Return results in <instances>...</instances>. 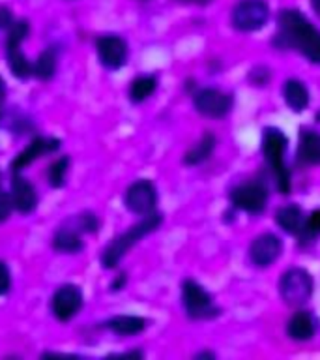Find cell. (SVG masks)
<instances>
[{"instance_id":"cell-1","label":"cell","mask_w":320,"mask_h":360,"mask_svg":"<svg viewBox=\"0 0 320 360\" xmlns=\"http://www.w3.org/2000/svg\"><path fill=\"white\" fill-rule=\"evenodd\" d=\"M274 44L279 49L298 51L309 62L320 66V30L309 19H305L302 11H281L277 15V34Z\"/></svg>"},{"instance_id":"cell-2","label":"cell","mask_w":320,"mask_h":360,"mask_svg":"<svg viewBox=\"0 0 320 360\" xmlns=\"http://www.w3.org/2000/svg\"><path fill=\"white\" fill-rule=\"evenodd\" d=\"M163 224V214L152 212L148 216H142L140 221L133 224L129 229H126L120 235L112 236L111 242L107 244L103 250H101L100 255V264L103 269L111 270L116 269L120 261H122L131 248H135L139 244L145 236L156 233Z\"/></svg>"},{"instance_id":"cell-3","label":"cell","mask_w":320,"mask_h":360,"mask_svg":"<svg viewBox=\"0 0 320 360\" xmlns=\"http://www.w3.org/2000/svg\"><path fill=\"white\" fill-rule=\"evenodd\" d=\"M100 229L101 219L98 218V214L92 210H83L58 224L51 238V246L56 253L77 255L84 250L83 235H95Z\"/></svg>"},{"instance_id":"cell-4","label":"cell","mask_w":320,"mask_h":360,"mask_svg":"<svg viewBox=\"0 0 320 360\" xmlns=\"http://www.w3.org/2000/svg\"><path fill=\"white\" fill-rule=\"evenodd\" d=\"M286 150H288V139L283 134V129L274 126L262 129L264 160L274 174L277 190L285 195L291 191V169L286 165Z\"/></svg>"},{"instance_id":"cell-5","label":"cell","mask_w":320,"mask_h":360,"mask_svg":"<svg viewBox=\"0 0 320 360\" xmlns=\"http://www.w3.org/2000/svg\"><path fill=\"white\" fill-rule=\"evenodd\" d=\"M6 38V62L13 77L19 81H28L32 77V62L28 60V56L22 53V41L30 34V25L25 19H19L11 25Z\"/></svg>"},{"instance_id":"cell-6","label":"cell","mask_w":320,"mask_h":360,"mask_svg":"<svg viewBox=\"0 0 320 360\" xmlns=\"http://www.w3.org/2000/svg\"><path fill=\"white\" fill-rule=\"evenodd\" d=\"M182 306L185 315L193 321L213 319L219 315V308L213 304L212 295L191 278L182 281Z\"/></svg>"},{"instance_id":"cell-7","label":"cell","mask_w":320,"mask_h":360,"mask_svg":"<svg viewBox=\"0 0 320 360\" xmlns=\"http://www.w3.org/2000/svg\"><path fill=\"white\" fill-rule=\"evenodd\" d=\"M314 281L313 276L309 274L305 269L294 266L288 269L279 280V295L288 306H303L313 295Z\"/></svg>"},{"instance_id":"cell-8","label":"cell","mask_w":320,"mask_h":360,"mask_svg":"<svg viewBox=\"0 0 320 360\" xmlns=\"http://www.w3.org/2000/svg\"><path fill=\"white\" fill-rule=\"evenodd\" d=\"M269 19V8L264 0H240L232 10V27L240 32H255Z\"/></svg>"},{"instance_id":"cell-9","label":"cell","mask_w":320,"mask_h":360,"mask_svg":"<svg viewBox=\"0 0 320 360\" xmlns=\"http://www.w3.org/2000/svg\"><path fill=\"white\" fill-rule=\"evenodd\" d=\"M157 199H159L157 188L148 179L135 180L124 193V205L129 212L137 214V216H148V214L156 212Z\"/></svg>"},{"instance_id":"cell-10","label":"cell","mask_w":320,"mask_h":360,"mask_svg":"<svg viewBox=\"0 0 320 360\" xmlns=\"http://www.w3.org/2000/svg\"><path fill=\"white\" fill-rule=\"evenodd\" d=\"M84 297L81 287L75 283H64V285L56 287L53 297H51V314L55 315L56 321L67 323L83 309Z\"/></svg>"},{"instance_id":"cell-11","label":"cell","mask_w":320,"mask_h":360,"mask_svg":"<svg viewBox=\"0 0 320 360\" xmlns=\"http://www.w3.org/2000/svg\"><path fill=\"white\" fill-rule=\"evenodd\" d=\"M62 141L53 135H36L19 154L10 162V171L13 173H21L28 165H32L36 160L44 156H51L55 152L60 150Z\"/></svg>"},{"instance_id":"cell-12","label":"cell","mask_w":320,"mask_h":360,"mask_svg":"<svg viewBox=\"0 0 320 360\" xmlns=\"http://www.w3.org/2000/svg\"><path fill=\"white\" fill-rule=\"evenodd\" d=\"M95 53L101 66L109 72H118L128 62V41L118 34H103L95 39Z\"/></svg>"},{"instance_id":"cell-13","label":"cell","mask_w":320,"mask_h":360,"mask_svg":"<svg viewBox=\"0 0 320 360\" xmlns=\"http://www.w3.org/2000/svg\"><path fill=\"white\" fill-rule=\"evenodd\" d=\"M229 199L232 207L238 210H244L247 214H262L268 205V191L258 182H247V184L232 188Z\"/></svg>"},{"instance_id":"cell-14","label":"cell","mask_w":320,"mask_h":360,"mask_svg":"<svg viewBox=\"0 0 320 360\" xmlns=\"http://www.w3.org/2000/svg\"><path fill=\"white\" fill-rule=\"evenodd\" d=\"M232 96L225 94L218 89H201L193 96V105L202 117L223 118L232 109Z\"/></svg>"},{"instance_id":"cell-15","label":"cell","mask_w":320,"mask_h":360,"mask_svg":"<svg viewBox=\"0 0 320 360\" xmlns=\"http://www.w3.org/2000/svg\"><path fill=\"white\" fill-rule=\"evenodd\" d=\"M10 197L11 205H13V210L19 212L21 216H30V214L36 212L39 202V195L36 186L22 176L21 173H13L10 184Z\"/></svg>"},{"instance_id":"cell-16","label":"cell","mask_w":320,"mask_h":360,"mask_svg":"<svg viewBox=\"0 0 320 360\" xmlns=\"http://www.w3.org/2000/svg\"><path fill=\"white\" fill-rule=\"evenodd\" d=\"M281 253H283V242L274 233L258 235L251 242V246H249V259H251V263L255 266H258V269L274 264L279 259Z\"/></svg>"},{"instance_id":"cell-17","label":"cell","mask_w":320,"mask_h":360,"mask_svg":"<svg viewBox=\"0 0 320 360\" xmlns=\"http://www.w3.org/2000/svg\"><path fill=\"white\" fill-rule=\"evenodd\" d=\"M103 328H107L109 332H112L114 336H122V338H131V336H139L146 330L148 326V321L140 315L133 314H122V315H112L107 321L101 323Z\"/></svg>"},{"instance_id":"cell-18","label":"cell","mask_w":320,"mask_h":360,"mask_svg":"<svg viewBox=\"0 0 320 360\" xmlns=\"http://www.w3.org/2000/svg\"><path fill=\"white\" fill-rule=\"evenodd\" d=\"M316 326H319V323L311 311H298L286 323V334L294 342H307L314 336Z\"/></svg>"},{"instance_id":"cell-19","label":"cell","mask_w":320,"mask_h":360,"mask_svg":"<svg viewBox=\"0 0 320 360\" xmlns=\"http://www.w3.org/2000/svg\"><path fill=\"white\" fill-rule=\"evenodd\" d=\"M56 70H58V47L49 45L32 62V77L38 81H51L56 75Z\"/></svg>"},{"instance_id":"cell-20","label":"cell","mask_w":320,"mask_h":360,"mask_svg":"<svg viewBox=\"0 0 320 360\" xmlns=\"http://www.w3.org/2000/svg\"><path fill=\"white\" fill-rule=\"evenodd\" d=\"M298 160L302 163H309V165L320 163V134L311 131V129H302L300 131Z\"/></svg>"},{"instance_id":"cell-21","label":"cell","mask_w":320,"mask_h":360,"mask_svg":"<svg viewBox=\"0 0 320 360\" xmlns=\"http://www.w3.org/2000/svg\"><path fill=\"white\" fill-rule=\"evenodd\" d=\"M283 96H285V103L288 109L294 112H302L309 105V90L307 86L298 81V79H288L283 86Z\"/></svg>"},{"instance_id":"cell-22","label":"cell","mask_w":320,"mask_h":360,"mask_svg":"<svg viewBox=\"0 0 320 360\" xmlns=\"http://www.w3.org/2000/svg\"><path fill=\"white\" fill-rule=\"evenodd\" d=\"M303 210L298 205H286V207L279 208L275 214V221L281 229L288 233V235H300V231L303 227Z\"/></svg>"},{"instance_id":"cell-23","label":"cell","mask_w":320,"mask_h":360,"mask_svg":"<svg viewBox=\"0 0 320 360\" xmlns=\"http://www.w3.org/2000/svg\"><path fill=\"white\" fill-rule=\"evenodd\" d=\"M215 145H218L215 135L208 131V134L202 135L195 146H191L189 150L185 152L184 163L185 165H189V167H193V165H201V163H204L208 158L212 156L213 150H215Z\"/></svg>"},{"instance_id":"cell-24","label":"cell","mask_w":320,"mask_h":360,"mask_svg":"<svg viewBox=\"0 0 320 360\" xmlns=\"http://www.w3.org/2000/svg\"><path fill=\"white\" fill-rule=\"evenodd\" d=\"M157 90V77L156 75H139L129 83L128 89V98L133 105H139L142 101H146L154 92Z\"/></svg>"},{"instance_id":"cell-25","label":"cell","mask_w":320,"mask_h":360,"mask_svg":"<svg viewBox=\"0 0 320 360\" xmlns=\"http://www.w3.org/2000/svg\"><path fill=\"white\" fill-rule=\"evenodd\" d=\"M69 167H72V158L69 156H60L58 160L51 163L49 167H47V182H49L51 188L60 190V188L66 186Z\"/></svg>"},{"instance_id":"cell-26","label":"cell","mask_w":320,"mask_h":360,"mask_svg":"<svg viewBox=\"0 0 320 360\" xmlns=\"http://www.w3.org/2000/svg\"><path fill=\"white\" fill-rule=\"evenodd\" d=\"M300 240L303 242H309V240H314V238H319L320 236V208H314L311 210L309 216H305L303 219V227L300 231Z\"/></svg>"},{"instance_id":"cell-27","label":"cell","mask_w":320,"mask_h":360,"mask_svg":"<svg viewBox=\"0 0 320 360\" xmlns=\"http://www.w3.org/2000/svg\"><path fill=\"white\" fill-rule=\"evenodd\" d=\"M11 269L8 266V263L4 261H0V297H4L8 292L11 291Z\"/></svg>"},{"instance_id":"cell-28","label":"cell","mask_w":320,"mask_h":360,"mask_svg":"<svg viewBox=\"0 0 320 360\" xmlns=\"http://www.w3.org/2000/svg\"><path fill=\"white\" fill-rule=\"evenodd\" d=\"M11 212H13V205H11L10 191H4L0 188V224L8 221Z\"/></svg>"},{"instance_id":"cell-29","label":"cell","mask_w":320,"mask_h":360,"mask_svg":"<svg viewBox=\"0 0 320 360\" xmlns=\"http://www.w3.org/2000/svg\"><path fill=\"white\" fill-rule=\"evenodd\" d=\"M268 81H269V72L266 70V68L258 66L249 73V83H253L255 86H262V84H266Z\"/></svg>"},{"instance_id":"cell-30","label":"cell","mask_w":320,"mask_h":360,"mask_svg":"<svg viewBox=\"0 0 320 360\" xmlns=\"http://www.w3.org/2000/svg\"><path fill=\"white\" fill-rule=\"evenodd\" d=\"M13 22H15L13 11L8 6L0 4V30H8Z\"/></svg>"},{"instance_id":"cell-31","label":"cell","mask_w":320,"mask_h":360,"mask_svg":"<svg viewBox=\"0 0 320 360\" xmlns=\"http://www.w3.org/2000/svg\"><path fill=\"white\" fill-rule=\"evenodd\" d=\"M126 281H128V276L124 274V272H120V274H116V278L111 281V291H122L124 287H126Z\"/></svg>"},{"instance_id":"cell-32","label":"cell","mask_w":320,"mask_h":360,"mask_svg":"<svg viewBox=\"0 0 320 360\" xmlns=\"http://www.w3.org/2000/svg\"><path fill=\"white\" fill-rule=\"evenodd\" d=\"M114 359H142L145 353L139 351V349H133V351H128V353H116V354H111Z\"/></svg>"},{"instance_id":"cell-33","label":"cell","mask_w":320,"mask_h":360,"mask_svg":"<svg viewBox=\"0 0 320 360\" xmlns=\"http://www.w3.org/2000/svg\"><path fill=\"white\" fill-rule=\"evenodd\" d=\"M195 359H215V353H212V351H201V353L195 354Z\"/></svg>"},{"instance_id":"cell-34","label":"cell","mask_w":320,"mask_h":360,"mask_svg":"<svg viewBox=\"0 0 320 360\" xmlns=\"http://www.w3.org/2000/svg\"><path fill=\"white\" fill-rule=\"evenodd\" d=\"M6 98V83H4V79L0 77V103L4 101Z\"/></svg>"},{"instance_id":"cell-35","label":"cell","mask_w":320,"mask_h":360,"mask_svg":"<svg viewBox=\"0 0 320 360\" xmlns=\"http://www.w3.org/2000/svg\"><path fill=\"white\" fill-rule=\"evenodd\" d=\"M311 6H313V10L316 11V15H320V0H311Z\"/></svg>"},{"instance_id":"cell-36","label":"cell","mask_w":320,"mask_h":360,"mask_svg":"<svg viewBox=\"0 0 320 360\" xmlns=\"http://www.w3.org/2000/svg\"><path fill=\"white\" fill-rule=\"evenodd\" d=\"M316 120H319V122H320V111L316 112Z\"/></svg>"},{"instance_id":"cell-37","label":"cell","mask_w":320,"mask_h":360,"mask_svg":"<svg viewBox=\"0 0 320 360\" xmlns=\"http://www.w3.org/2000/svg\"><path fill=\"white\" fill-rule=\"evenodd\" d=\"M140 2H145V0H140Z\"/></svg>"}]
</instances>
